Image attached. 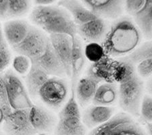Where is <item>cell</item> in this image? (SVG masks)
Instances as JSON below:
<instances>
[{
	"label": "cell",
	"instance_id": "6da1fadb",
	"mask_svg": "<svg viewBox=\"0 0 152 135\" xmlns=\"http://www.w3.org/2000/svg\"><path fill=\"white\" fill-rule=\"evenodd\" d=\"M141 40V33L128 18H122L111 26L105 35L102 48L112 57L131 54L136 50Z\"/></svg>",
	"mask_w": 152,
	"mask_h": 135
},
{
	"label": "cell",
	"instance_id": "7a4b0ae2",
	"mask_svg": "<svg viewBox=\"0 0 152 135\" xmlns=\"http://www.w3.org/2000/svg\"><path fill=\"white\" fill-rule=\"evenodd\" d=\"M32 23L50 35L61 34L73 39L77 33V26L68 12L62 7L38 6L32 11Z\"/></svg>",
	"mask_w": 152,
	"mask_h": 135
},
{
	"label": "cell",
	"instance_id": "3957f363",
	"mask_svg": "<svg viewBox=\"0 0 152 135\" xmlns=\"http://www.w3.org/2000/svg\"><path fill=\"white\" fill-rule=\"evenodd\" d=\"M143 83L135 74L120 83L119 104L122 109L134 117L140 116Z\"/></svg>",
	"mask_w": 152,
	"mask_h": 135
},
{
	"label": "cell",
	"instance_id": "277c9868",
	"mask_svg": "<svg viewBox=\"0 0 152 135\" xmlns=\"http://www.w3.org/2000/svg\"><path fill=\"white\" fill-rule=\"evenodd\" d=\"M49 42L50 39L43 32L31 26L23 41L12 48L19 55L26 56L32 61L42 55Z\"/></svg>",
	"mask_w": 152,
	"mask_h": 135
},
{
	"label": "cell",
	"instance_id": "5b68a950",
	"mask_svg": "<svg viewBox=\"0 0 152 135\" xmlns=\"http://www.w3.org/2000/svg\"><path fill=\"white\" fill-rule=\"evenodd\" d=\"M10 105L14 110L31 109L33 106L28 93L23 82L13 72L5 74Z\"/></svg>",
	"mask_w": 152,
	"mask_h": 135
},
{
	"label": "cell",
	"instance_id": "8992f818",
	"mask_svg": "<svg viewBox=\"0 0 152 135\" xmlns=\"http://www.w3.org/2000/svg\"><path fill=\"white\" fill-rule=\"evenodd\" d=\"M68 94L66 82L58 77L50 78L39 92L41 101L53 109L60 107Z\"/></svg>",
	"mask_w": 152,
	"mask_h": 135
},
{
	"label": "cell",
	"instance_id": "52a82bcc",
	"mask_svg": "<svg viewBox=\"0 0 152 135\" xmlns=\"http://www.w3.org/2000/svg\"><path fill=\"white\" fill-rule=\"evenodd\" d=\"M30 109L14 110L4 117V130L8 135H35L30 121Z\"/></svg>",
	"mask_w": 152,
	"mask_h": 135
},
{
	"label": "cell",
	"instance_id": "ba28073f",
	"mask_svg": "<svg viewBox=\"0 0 152 135\" xmlns=\"http://www.w3.org/2000/svg\"><path fill=\"white\" fill-rule=\"evenodd\" d=\"M31 64L37 66L49 76L60 78L66 75L64 68L51 46L50 41L48 43L44 53L39 58L32 60Z\"/></svg>",
	"mask_w": 152,
	"mask_h": 135
},
{
	"label": "cell",
	"instance_id": "9c48e42d",
	"mask_svg": "<svg viewBox=\"0 0 152 135\" xmlns=\"http://www.w3.org/2000/svg\"><path fill=\"white\" fill-rule=\"evenodd\" d=\"M83 3L97 18H116L122 11V4L118 0H85Z\"/></svg>",
	"mask_w": 152,
	"mask_h": 135
},
{
	"label": "cell",
	"instance_id": "30bf717a",
	"mask_svg": "<svg viewBox=\"0 0 152 135\" xmlns=\"http://www.w3.org/2000/svg\"><path fill=\"white\" fill-rule=\"evenodd\" d=\"M49 39L51 46L64 68L66 75L68 77H71L72 39L69 35L61 34L50 35Z\"/></svg>",
	"mask_w": 152,
	"mask_h": 135
},
{
	"label": "cell",
	"instance_id": "8fae6325",
	"mask_svg": "<svg viewBox=\"0 0 152 135\" xmlns=\"http://www.w3.org/2000/svg\"><path fill=\"white\" fill-rule=\"evenodd\" d=\"M106 24L101 18H96L77 26V33L85 41L89 43H95L102 41L106 35Z\"/></svg>",
	"mask_w": 152,
	"mask_h": 135
},
{
	"label": "cell",
	"instance_id": "7c38bea8",
	"mask_svg": "<svg viewBox=\"0 0 152 135\" xmlns=\"http://www.w3.org/2000/svg\"><path fill=\"white\" fill-rule=\"evenodd\" d=\"M31 26L27 22L21 20H14L5 23L4 24V34L6 42L12 47L21 43Z\"/></svg>",
	"mask_w": 152,
	"mask_h": 135
},
{
	"label": "cell",
	"instance_id": "4fadbf2b",
	"mask_svg": "<svg viewBox=\"0 0 152 135\" xmlns=\"http://www.w3.org/2000/svg\"><path fill=\"white\" fill-rule=\"evenodd\" d=\"M114 109L109 106L94 105L88 107L83 115L82 122L89 128H94L112 117Z\"/></svg>",
	"mask_w": 152,
	"mask_h": 135
},
{
	"label": "cell",
	"instance_id": "5bb4252c",
	"mask_svg": "<svg viewBox=\"0 0 152 135\" xmlns=\"http://www.w3.org/2000/svg\"><path fill=\"white\" fill-rule=\"evenodd\" d=\"M101 81V78L94 75H89L79 80L77 87V97L80 105L84 107L92 101Z\"/></svg>",
	"mask_w": 152,
	"mask_h": 135
},
{
	"label": "cell",
	"instance_id": "9a60e30c",
	"mask_svg": "<svg viewBox=\"0 0 152 135\" xmlns=\"http://www.w3.org/2000/svg\"><path fill=\"white\" fill-rule=\"evenodd\" d=\"M30 121L37 133L51 131L55 124V118L52 115L43 107L37 105H33L31 108Z\"/></svg>",
	"mask_w": 152,
	"mask_h": 135
},
{
	"label": "cell",
	"instance_id": "2e32d148",
	"mask_svg": "<svg viewBox=\"0 0 152 135\" xmlns=\"http://www.w3.org/2000/svg\"><path fill=\"white\" fill-rule=\"evenodd\" d=\"M58 5L70 14V16L77 26L84 24L97 18L87 8L78 1L64 0L58 2Z\"/></svg>",
	"mask_w": 152,
	"mask_h": 135
},
{
	"label": "cell",
	"instance_id": "e0dca14e",
	"mask_svg": "<svg viewBox=\"0 0 152 135\" xmlns=\"http://www.w3.org/2000/svg\"><path fill=\"white\" fill-rule=\"evenodd\" d=\"M50 78V76L33 64L25 77V83L29 95L35 97L39 95V92L43 85Z\"/></svg>",
	"mask_w": 152,
	"mask_h": 135
},
{
	"label": "cell",
	"instance_id": "ac0fdd59",
	"mask_svg": "<svg viewBox=\"0 0 152 135\" xmlns=\"http://www.w3.org/2000/svg\"><path fill=\"white\" fill-rule=\"evenodd\" d=\"M85 65V55L80 38L76 35L72 39V51L71 57V78L74 86Z\"/></svg>",
	"mask_w": 152,
	"mask_h": 135
},
{
	"label": "cell",
	"instance_id": "d6986e66",
	"mask_svg": "<svg viewBox=\"0 0 152 135\" xmlns=\"http://www.w3.org/2000/svg\"><path fill=\"white\" fill-rule=\"evenodd\" d=\"M118 96L117 86L113 83H104L99 85L93 99L94 105L109 106L116 101Z\"/></svg>",
	"mask_w": 152,
	"mask_h": 135
},
{
	"label": "cell",
	"instance_id": "ffe728a7",
	"mask_svg": "<svg viewBox=\"0 0 152 135\" xmlns=\"http://www.w3.org/2000/svg\"><path fill=\"white\" fill-rule=\"evenodd\" d=\"M86 130L81 118H59L56 127V135H85Z\"/></svg>",
	"mask_w": 152,
	"mask_h": 135
},
{
	"label": "cell",
	"instance_id": "44dd1931",
	"mask_svg": "<svg viewBox=\"0 0 152 135\" xmlns=\"http://www.w3.org/2000/svg\"><path fill=\"white\" fill-rule=\"evenodd\" d=\"M133 18L144 36L152 39V0H145L143 8Z\"/></svg>",
	"mask_w": 152,
	"mask_h": 135
},
{
	"label": "cell",
	"instance_id": "7402d4cb",
	"mask_svg": "<svg viewBox=\"0 0 152 135\" xmlns=\"http://www.w3.org/2000/svg\"><path fill=\"white\" fill-rule=\"evenodd\" d=\"M132 120L128 115L121 113L110 118L99 126L94 128L89 135H111L120 125Z\"/></svg>",
	"mask_w": 152,
	"mask_h": 135
},
{
	"label": "cell",
	"instance_id": "603a6c76",
	"mask_svg": "<svg viewBox=\"0 0 152 135\" xmlns=\"http://www.w3.org/2000/svg\"><path fill=\"white\" fill-rule=\"evenodd\" d=\"M135 74L134 69L133 65L128 60L121 61L115 68L114 72V77L115 80H117L119 83L124 82L128 79L131 76Z\"/></svg>",
	"mask_w": 152,
	"mask_h": 135
},
{
	"label": "cell",
	"instance_id": "cb8c5ba5",
	"mask_svg": "<svg viewBox=\"0 0 152 135\" xmlns=\"http://www.w3.org/2000/svg\"><path fill=\"white\" fill-rule=\"evenodd\" d=\"M68 117L81 118L79 107L75 99V90L73 89H72V94L70 99L59 113V118H68Z\"/></svg>",
	"mask_w": 152,
	"mask_h": 135
},
{
	"label": "cell",
	"instance_id": "d4e9b609",
	"mask_svg": "<svg viewBox=\"0 0 152 135\" xmlns=\"http://www.w3.org/2000/svg\"><path fill=\"white\" fill-rule=\"evenodd\" d=\"M30 8V3L25 0H8L7 18H16L24 15Z\"/></svg>",
	"mask_w": 152,
	"mask_h": 135
},
{
	"label": "cell",
	"instance_id": "484cf974",
	"mask_svg": "<svg viewBox=\"0 0 152 135\" xmlns=\"http://www.w3.org/2000/svg\"><path fill=\"white\" fill-rule=\"evenodd\" d=\"M149 59H152V42L145 43L140 47L136 49L129 54L126 60L131 63H139Z\"/></svg>",
	"mask_w": 152,
	"mask_h": 135
},
{
	"label": "cell",
	"instance_id": "4316f807",
	"mask_svg": "<svg viewBox=\"0 0 152 135\" xmlns=\"http://www.w3.org/2000/svg\"><path fill=\"white\" fill-rule=\"evenodd\" d=\"M111 135H145L135 122L131 120L118 126Z\"/></svg>",
	"mask_w": 152,
	"mask_h": 135
},
{
	"label": "cell",
	"instance_id": "83f0119b",
	"mask_svg": "<svg viewBox=\"0 0 152 135\" xmlns=\"http://www.w3.org/2000/svg\"><path fill=\"white\" fill-rule=\"evenodd\" d=\"M0 106L3 110L4 117L12 112L8 99L6 78L2 73H0Z\"/></svg>",
	"mask_w": 152,
	"mask_h": 135
},
{
	"label": "cell",
	"instance_id": "f1b7e54d",
	"mask_svg": "<svg viewBox=\"0 0 152 135\" xmlns=\"http://www.w3.org/2000/svg\"><path fill=\"white\" fill-rule=\"evenodd\" d=\"M13 67L20 74H27L31 67V61L26 56L19 55L14 59Z\"/></svg>",
	"mask_w": 152,
	"mask_h": 135
},
{
	"label": "cell",
	"instance_id": "f546056e",
	"mask_svg": "<svg viewBox=\"0 0 152 135\" xmlns=\"http://www.w3.org/2000/svg\"><path fill=\"white\" fill-rule=\"evenodd\" d=\"M140 116L147 123H152V97L145 95L141 101Z\"/></svg>",
	"mask_w": 152,
	"mask_h": 135
},
{
	"label": "cell",
	"instance_id": "4dcf8cb0",
	"mask_svg": "<svg viewBox=\"0 0 152 135\" xmlns=\"http://www.w3.org/2000/svg\"><path fill=\"white\" fill-rule=\"evenodd\" d=\"M10 52L7 43L0 46V73H2V72L8 67L10 62Z\"/></svg>",
	"mask_w": 152,
	"mask_h": 135
},
{
	"label": "cell",
	"instance_id": "1f68e13d",
	"mask_svg": "<svg viewBox=\"0 0 152 135\" xmlns=\"http://www.w3.org/2000/svg\"><path fill=\"white\" fill-rule=\"evenodd\" d=\"M137 72L143 78L152 76V59L141 61L137 66Z\"/></svg>",
	"mask_w": 152,
	"mask_h": 135
},
{
	"label": "cell",
	"instance_id": "d6a6232c",
	"mask_svg": "<svg viewBox=\"0 0 152 135\" xmlns=\"http://www.w3.org/2000/svg\"><path fill=\"white\" fill-rule=\"evenodd\" d=\"M102 52H104L102 47L98 46L95 43H92L91 45L88 46L87 49H86V55H87L91 60H96L101 58Z\"/></svg>",
	"mask_w": 152,
	"mask_h": 135
},
{
	"label": "cell",
	"instance_id": "836d02e7",
	"mask_svg": "<svg viewBox=\"0 0 152 135\" xmlns=\"http://www.w3.org/2000/svg\"><path fill=\"white\" fill-rule=\"evenodd\" d=\"M145 0L139 1H126V9L128 13L131 16H134L143 8Z\"/></svg>",
	"mask_w": 152,
	"mask_h": 135
},
{
	"label": "cell",
	"instance_id": "e575fe53",
	"mask_svg": "<svg viewBox=\"0 0 152 135\" xmlns=\"http://www.w3.org/2000/svg\"><path fill=\"white\" fill-rule=\"evenodd\" d=\"M8 9V0H0V18H7Z\"/></svg>",
	"mask_w": 152,
	"mask_h": 135
},
{
	"label": "cell",
	"instance_id": "d590c367",
	"mask_svg": "<svg viewBox=\"0 0 152 135\" xmlns=\"http://www.w3.org/2000/svg\"><path fill=\"white\" fill-rule=\"evenodd\" d=\"M37 5L41 6H50L51 4H52L54 2V1L52 0H37V1H35Z\"/></svg>",
	"mask_w": 152,
	"mask_h": 135
},
{
	"label": "cell",
	"instance_id": "8d00e7d4",
	"mask_svg": "<svg viewBox=\"0 0 152 135\" xmlns=\"http://www.w3.org/2000/svg\"><path fill=\"white\" fill-rule=\"evenodd\" d=\"M6 43L7 42L6 41V39H5L3 29H2L1 24H0V46L3 45L4 44H6Z\"/></svg>",
	"mask_w": 152,
	"mask_h": 135
},
{
	"label": "cell",
	"instance_id": "74e56055",
	"mask_svg": "<svg viewBox=\"0 0 152 135\" xmlns=\"http://www.w3.org/2000/svg\"><path fill=\"white\" fill-rule=\"evenodd\" d=\"M147 90L152 95V78H150L147 83Z\"/></svg>",
	"mask_w": 152,
	"mask_h": 135
},
{
	"label": "cell",
	"instance_id": "f35d334b",
	"mask_svg": "<svg viewBox=\"0 0 152 135\" xmlns=\"http://www.w3.org/2000/svg\"><path fill=\"white\" fill-rule=\"evenodd\" d=\"M4 114L1 106H0V126H1V124L4 123Z\"/></svg>",
	"mask_w": 152,
	"mask_h": 135
},
{
	"label": "cell",
	"instance_id": "ab89813d",
	"mask_svg": "<svg viewBox=\"0 0 152 135\" xmlns=\"http://www.w3.org/2000/svg\"><path fill=\"white\" fill-rule=\"evenodd\" d=\"M147 128L149 135H152V123H147Z\"/></svg>",
	"mask_w": 152,
	"mask_h": 135
},
{
	"label": "cell",
	"instance_id": "60d3db41",
	"mask_svg": "<svg viewBox=\"0 0 152 135\" xmlns=\"http://www.w3.org/2000/svg\"><path fill=\"white\" fill-rule=\"evenodd\" d=\"M0 135H1V134H0Z\"/></svg>",
	"mask_w": 152,
	"mask_h": 135
}]
</instances>
